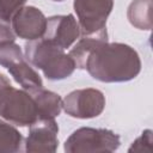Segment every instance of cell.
I'll return each mask as SVG.
<instances>
[{"label": "cell", "instance_id": "obj_17", "mask_svg": "<svg viewBox=\"0 0 153 153\" xmlns=\"http://www.w3.org/2000/svg\"><path fill=\"white\" fill-rule=\"evenodd\" d=\"M16 33L12 29V25H10V22H6L0 18V44L7 43V42H14Z\"/></svg>", "mask_w": 153, "mask_h": 153}, {"label": "cell", "instance_id": "obj_1", "mask_svg": "<svg viewBox=\"0 0 153 153\" xmlns=\"http://www.w3.org/2000/svg\"><path fill=\"white\" fill-rule=\"evenodd\" d=\"M85 69L103 82H122L137 76L141 60L134 48L124 43L103 42L88 55Z\"/></svg>", "mask_w": 153, "mask_h": 153}, {"label": "cell", "instance_id": "obj_14", "mask_svg": "<svg viewBox=\"0 0 153 153\" xmlns=\"http://www.w3.org/2000/svg\"><path fill=\"white\" fill-rule=\"evenodd\" d=\"M23 145L22 134L7 122L0 120V152H19Z\"/></svg>", "mask_w": 153, "mask_h": 153}, {"label": "cell", "instance_id": "obj_12", "mask_svg": "<svg viewBox=\"0 0 153 153\" xmlns=\"http://www.w3.org/2000/svg\"><path fill=\"white\" fill-rule=\"evenodd\" d=\"M38 109V116L41 118H55L60 115L62 109V99L59 94L41 87L27 90Z\"/></svg>", "mask_w": 153, "mask_h": 153}, {"label": "cell", "instance_id": "obj_6", "mask_svg": "<svg viewBox=\"0 0 153 153\" xmlns=\"http://www.w3.org/2000/svg\"><path fill=\"white\" fill-rule=\"evenodd\" d=\"M62 108L67 115L75 118H92L99 116L105 108V97L97 88H80L68 93L62 99Z\"/></svg>", "mask_w": 153, "mask_h": 153}, {"label": "cell", "instance_id": "obj_2", "mask_svg": "<svg viewBox=\"0 0 153 153\" xmlns=\"http://www.w3.org/2000/svg\"><path fill=\"white\" fill-rule=\"evenodd\" d=\"M25 57L50 80L65 79L75 69L72 57L63 49L43 37L29 41L25 44Z\"/></svg>", "mask_w": 153, "mask_h": 153}, {"label": "cell", "instance_id": "obj_5", "mask_svg": "<svg viewBox=\"0 0 153 153\" xmlns=\"http://www.w3.org/2000/svg\"><path fill=\"white\" fill-rule=\"evenodd\" d=\"M0 66L5 67L25 90L43 86L41 76L27 63L19 45L14 42L0 44Z\"/></svg>", "mask_w": 153, "mask_h": 153}, {"label": "cell", "instance_id": "obj_4", "mask_svg": "<svg viewBox=\"0 0 153 153\" xmlns=\"http://www.w3.org/2000/svg\"><path fill=\"white\" fill-rule=\"evenodd\" d=\"M120 136L104 128L82 127L71 134L65 142L67 153L114 152L120 147Z\"/></svg>", "mask_w": 153, "mask_h": 153}, {"label": "cell", "instance_id": "obj_15", "mask_svg": "<svg viewBox=\"0 0 153 153\" xmlns=\"http://www.w3.org/2000/svg\"><path fill=\"white\" fill-rule=\"evenodd\" d=\"M26 0H0V18L11 22L14 13L20 10Z\"/></svg>", "mask_w": 153, "mask_h": 153}, {"label": "cell", "instance_id": "obj_9", "mask_svg": "<svg viewBox=\"0 0 153 153\" xmlns=\"http://www.w3.org/2000/svg\"><path fill=\"white\" fill-rule=\"evenodd\" d=\"M11 22L16 36L29 41L43 37L47 26V18L35 6H23L14 13Z\"/></svg>", "mask_w": 153, "mask_h": 153}, {"label": "cell", "instance_id": "obj_16", "mask_svg": "<svg viewBox=\"0 0 153 153\" xmlns=\"http://www.w3.org/2000/svg\"><path fill=\"white\" fill-rule=\"evenodd\" d=\"M129 152H152V130H145L129 147Z\"/></svg>", "mask_w": 153, "mask_h": 153}, {"label": "cell", "instance_id": "obj_3", "mask_svg": "<svg viewBox=\"0 0 153 153\" xmlns=\"http://www.w3.org/2000/svg\"><path fill=\"white\" fill-rule=\"evenodd\" d=\"M0 116L20 127H30L39 120L37 105L30 92L13 87L4 74H0Z\"/></svg>", "mask_w": 153, "mask_h": 153}, {"label": "cell", "instance_id": "obj_13", "mask_svg": "<svg viewBox=\"0 0 153 153\" xmlns=\"http://www.w3.org/2000/svg\"><path fill=\"white\" fill-rule=\"evenodd\" d=\"M127 17L130 24L140 30L152 29V1L133 0L128 7Z\"/></svg>", "mask_w": 153, "mask_h": 153}, {"label": "cell", "instance_id": "obj_10", "mask_svg": "<svg viewBox=\"0 0 153 153\" xmlns=\"http://www.w3.org/2000/svg\"><path fill=\"white\" fill-rule=\"evenodd\" d=\"M80 27L73 14L53 16L47 19L43 38L66 50L80 36Z\"/></svg>", "mask_w": 153, "mask_h": 153}, {"label": "cell", "instance_id": "obj_8", "mask_svg": "<svg viewBox=\"0 0 153 153\" xmlns=\"http://www.w3.org/2000/svg\"><path fill=\"white\" fill-rule=\"evenodd\" d=\"M59 127L55 118H41L30 126L25 140V151L30 153L55 152L59 146Z\"/></svg>", "mask_w": 153, "mask_h": 153}, {"label": "cell", "instance_id": "obj_11", "mask_svg": "<svg viewBox=\"0 0 153 153\" xmlns=\"http://www.w3.org/2000/svg\"><path fill=\"white\" fill-rule=\"evenodd\" d=\"M108 41V32L106 27L99 30L98 32L91 33V35H82V37L76 42V44L71 49L69 56L74 61L75 68L85 69L86 60L88 55L92 53V50L100 43Z\"/></svg>", "mask_w": 153, "mask_h": 153}, {"label": "cell", "instance_id": "obj_7", "mask_svg": "<svg viewBox=\"0 0 153 153\" xmlns=\"http://www.w3.org/2000/svg\"><path fill=\"white\" fill-rule=\"evenodd\" d=\"M112 6L114 0H74L73 7L81 35H91L106 27Z\"/></svg>", "mask_w": 153, "mask_h": 153}, {"label": "cell", "instance_id": "obj_18", "mask_svg": "<svg viewBox=\"0 0 153 153\" xmlns=\"http://www.w3.org/2000/svg\"><path fill=\"white\" fill-rule=\"evenodd\" d=\"M54 1H63V0H54Z\"/></svg>", "mask_w": 153, "mask_h": 153}]
</instances>
